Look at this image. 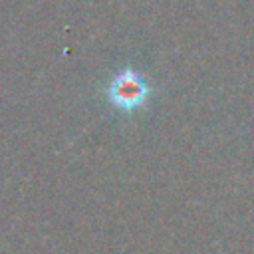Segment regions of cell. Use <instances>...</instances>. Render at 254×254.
<instances>
[{
  "label": "cell",
  "instance_id": "obj_1",
  "mask_svg": "<svg viewBox=\"0 0 254 254\" xmlns=\"http://www.w3.org/2000/svg\"><path fill=\"white\" fill-rule=\"evenodd\" d=\"M147 93H149L147 83L133 69H123L121 73H117L111 79L109 89H107L109 101L115 107L125 109V111H131V109L139 107L147 99Z\"/></svg>",
  "mask_w": 254,
  "mask_h": 254
}]
</instances>
